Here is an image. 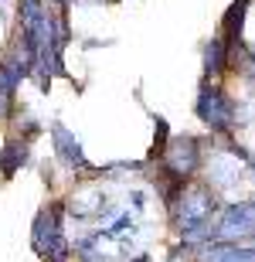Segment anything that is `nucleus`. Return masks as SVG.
<instances>
[{
    "label": "nucleus",
    "instance_id": "7",
    "mask_svg": "<svg viewBox=\"0 0 255 262\" xmlns=\"http://www.w3.org/2000/svg\"><path fill=\"white\" fill-rule=\"evenodd\" d=\"M242 181V167L231 154L228 157H215L211 160V187L215 191H225V187H235Z\"/></svg>",
    "mask_w": 255,
    "mask_h": 262
},
{
    "label": "nucleus",
    "instance_id": "6",
    "mask_svg": "<svg viewBox=\"0 0 255 262\" xmlns=\"http://www.w3.org/2000/svg\"><path fill=\"white\" fill-rule=\"evenodd\" d=\"M228 65H231V48H228V41L218 34V38H211L204 45V75L215 78V75H221Z\"/></svg>",
    "mask_w": 255,
    "mask_h": 262
},
{
    "label": "nucleus",
    "instance_id": "1",
    "mask_svg": "<svg viewBox=\"0 0 255 262\" xmlns=\"http://www.w3.org/2000/svg\"><path fill=\"white\" fill-rule=\"evenodd\" d=\"M194 113H197V119H201L211 133H228V129L238 123L231 99H228L225 89L215 85V82H204V85H201L197 102H194Z\"/></svg>",
    "mask_w": 255,
    "mask_h": 262
},
{
    "label": "nucleus",
    "instance_id": "10",
    "mask_svg": "<svg viewBox=\"0 0 255 262\" xmlns=\"http://www.w3.org/2000/svg\"><path fill=\"white\" fill-rule=\"evenodd\" d=\"M129 228H133V218H129V214H119L116 222H112V228H106L102 235H109V238H112V235H123V232H129Z\"/></svg>",
    "mask_w": 255,
    "mask_h": 262
},
{
    "label": "nucleus",
    "instance_id": "2",
    "mask_svg": "<svg viewBox=\"0 0 255 262\" xmlns=\"http://www.w3.org/2000/svg\"><path fill=\"white\" fill-rule=\"evenodd\" d=\"M218 194L215 187L207 184H191L184 187V198L177 204V228H187V225H211V214L218 211Z\"/></svg>",
    "mask_w": 255,
    "mask_h": 262
},
{
    "label": "nucleus",
    "instance_id": "8",
    "mask_svg": "<svg viewBox=\"0 0 255 262\" xmlns=\"http://www.w3.org/2000/svg\"><path fill=\"white\" fill-rule=\"evenodd\" d=\"M245 14H248V0H235L228 14L221 17V38L228 41V48L235 51L238 38H242V24H245Z\"/></svg>",
    "mask_w": 255,
    "mask_h": 262
},
{
    "label": "nucleus",
    "instance_id": "9",
    "mask_svg": "<svg viewBox=\"0 0 255 262\" xmlns=\"http://www.w3.org/2000/svg\"><path fill=\"white\" fill-rule=\"evenodd\" d=\"M20 164H28V143L24 140H7L4 143V154H0V174L14 177Z\"/></svg>",
    "mask_w": 255,
    "mask_h": 262
},
{
    "label": "nucleus",
    "instance_id": "3",
    "mask_svg": "<svg viewBox=\"0 0 255 262\" xmlns=\"http://www.w3.org/2000/svg\"><path fill=\"white\" fill-rule=\"evenodd\" d=\"M215 242H235V245L255 242V214L248 201L221 208V218L215 225Z\"/></svg>",
    "mask_w": 255,
    "mask_h": 262
},
{
    "label": "nucleus",
    "instance_id": "4",
    "mask_svg": "<svg viewBox=\"0 0 255 262\" xmlns=\"http://www.w3.org/2000/svg\"><path fill=\"white\" fill-rule=\"evenodd\" d=\"M164 164H167V174L170 177L187 181V177L201 167V143H197L194 136H174V140L167 143Z\"/></svg>",
    "mask_w": 255,
    "mask_h": 262
},
{
    "label": "nucleus",
    "instance_id": "5",
    "mask_svg": "<svg viewBox=\"0 0 255 262\" xmlns=\"http://www.w3.org/2000/svg\"><path fill=\"white\" fill-rule=\"evenodd\" d=\"M51 133H55V146H58V157L65 160L68 167H79V170H85V154H82V143H79V136H72L68 129L61 126V123H55L51 126Z\"/></svg>",
    "mask_w": 255,
    "mask_h": 262
}]
</instances>
